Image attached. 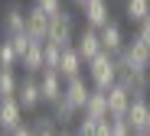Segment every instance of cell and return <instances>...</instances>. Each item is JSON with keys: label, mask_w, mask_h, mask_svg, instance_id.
Returning <instances> with one entry per match:
<instances>
[{"label": "cell", "mask_w": 150, "mask_h": 136, "mask_svg": "<svg viewBox=\"0 0 150 136\" xmlns=\"http://www.w3.org/2000/svg\"><path fill=\"white\" fill-rule=\"evenodd\" d=\"M82 65H85V59L79 55V49L75 45H69V49H62V62H59V75L69 81V78H79L82 75Z\"/></svg>", "instance_id": "obj_14"}, {"label": "cell", "mask_w": 150, "mask_h": 136, "mask_svg": "<svg viewBox=\"0 0 150 136\" xmlns=\"http://www.w3.org/2000/svg\"><path fill=\"white\" fill-rule=\"evenodd\" d=\"M131 91L127 88H121V84H114L111 91H108V110H111V117H127V107H131Z\"/></svg>", "instance_id": "obj_16"}, {"label": "cell", "mask_w": 150, "mask_h": 136, "mask_svg": "<svg viewBox=\"0 0 150 136\" xmlns=\"http://www.w3.org/2000/svg\"><path fill=\"white\" fill-rule=\"evenodd\" d=\"M121 59H124V62H131V65H137V68H147V65H150V45H147V42H140V39L134 36L127 45H124Z\"/></svg>", "instance_id": "obj_13"}, {"label": "cell", "mask_w": 150, "mask_h": 136, "mask_svg": "<svg viewBox=\"0 0 150 136\" xmlns=\"http://www.w3.org/2000/svg\"><path fill=\"white\" fill-rule=\"evenodd\" d=\"M39 91H42V104H49L52 107L62 94H65V78L56 71V68H46V71H39Z\"/></svg>", "instance_id": "obj_4"}, {"label": "cell", "mask_w": 150, "mask_h": 136, "mask_svg": "<svg viewBox=\"0 0 150 136\" xmlns=\"http://www.w3.org/2000/svg\"><path fill=\"white\" fill-rule=\"evenodd\" d=\"M137 39H140V42H147V45H150V16H147V20H144V23H140V26H137Z\"/></svg>", "instance_id": "obj_26"}, {"label": "cell", "mask_w": 150, "mask_h": 136, "mask_svg": "<svg viewBox=\"0 0 150 136\" xmlns=\"http://www.w3.org/2000/svg\"><path fill=\"white\" fill-rule=\"evenodd\" d=\"M36 7L46 10L49 16H59V13H62V0H36Z\"/></svg>", "instance_id": "obj_25"}, {"label": "cell", "mask_w": 150, "mask_h": 136, "mask_svg": "<svg viewBox=\"0 0 150 136\" xmlns=\"http://www.w3.org/2000/svg\"><path fill=\"white\" fill-rule=\"evenodd\" d=\"M85 71H88L91 88H98V91H111V88L117 84V55L101 52V55H95L91 62H85Z\"/></svg>", "instance_id": "obj_1"}, {"label": "cell", "mask_w": 150, "mask_h": 136, "mask_svg": "<svg viewBox=\"0 0 150 136\" xmlns=\"http://www.w3.org/2000/svg\"><path fill=\"white\" fill-rule=\"evenodd\" d=\"M147 114H150V100H147V97H134V100H131V107H127V123L134 126V133H137V130H144Z\"/></svg>", "instance_id": "obj_20"}, {"label": "cell", "mask_w": 150, "mask_h": 136, "mask_svg": "<svg viewBox=\"0 0 150 136\" xmlns=\"http://www.w3.org/2000/svg\"><path fill=\"white\" fill-rule=\"evenodd\" d=\"M49 23H52V16H49L46 10H39L36 3L26 10V33H30L33 39L46 42V36H49Z\"/></svg>", "instance_id": "obj_8"}, {"label": "cell", "mask_w": 150, "mask_h": 136, "mask_svg": "<svg viewBox=\"0 0 150 136\" xmlns=\"http://www.w3.org/2000/svg\"><path fill=\"white\" fill-rule=\"evenodd\" d=\"M117 84L127 88L131 97H147V91H150V75H147V68H137V65L124 62V59L117 55Z\"/></svg>", "instance_id": "obj_2"}, {"label": "cell", "mask_w": 150, "mask_h": 136, "mask_svg": "<svg viewBox=\"0 0 150 136\" xmlns=\"http://www.w3.org/2000/svg\"><path fill=\"white\" fill-rule=\"evenodd\" d=\"M91 91H95V88H91V81H85L82 75H79V78H69V81H65V97H69L75 107H79V110H85V104H88Z\"/></svg>", "instance_id": "obj_12"}, {"label": "cell", "mask_w": 150, "mask_h": 136, "mask_svg": "<svg viewBox=\"0 0 150 136\" xmlns=\"http://www.w3.org/2000/svg\"><path fill=\"white\" fill-rule=\"evenodd\" d=\"M33 133L36 136H62V126L52 117V110L49 114H33Z\"/></svg>", "instance_id": "obj_19"}, {"label": "cell", "mask_w": 150, "mask_h": 136, "mask_svg": "<svg viewBox=\"0 0 150 136\" xmlns=\"http://www.w3.org/2000/svg\"><path fill=\"white\" fill-rule=\"evenodd\" d=\"M144 133L150 136V114H147V123H144Z\"/></svg>", "instance_id": "obj_28"}, {"label": "cell", "mask_w": 150, "mask_h": 136, "mask_svg": "<svg viewBox=\"0 0 150 136\" xmlns=\"http://www.w3.org/2000/svg\"><path fill=\"white\" fill-rule=\"evenodd\" d=\"M4 136H7V133H4Z\"/></svg>", "instance_id": "obj_33"}, {"label": "cell", "mask_w": 150, "mask_h": 136, "mask_svg": "<svg viewBox=\"0 0 150 136\" xmlns=\"http://www.w3.org/2000/svg\"><path fill=\"white\" fill-rule=\"evenodd\" d=\"M101 45H105V52H111V55H121L124 52V45H127V39H124V29H121V23H105L101 29Z\"/></svg>", "instance_id": "obj_10"}, {"label": "cell", "mask_w": 150, "mask_h": 136, "mask_svg": "<svg viewBox=\"0 0 150 136\" xmlns=\"http://www.w3.org/2000/svg\"><path fill=\"white\" fill-rule=\"evenodd\" d=\"M62 136H75V130H62Z\"/></svg>", "instance_id": "obj_30"}, {"label": "cell", "mask_w": 150, "mask_h": 136, "mask_svg": "<svg viewBox=\"0 0 150 136\" xmlns=\"http://www.w3.org/2000/svg\"><path fill=\"white\" fill-rule=\"evenodd\" d=\"M16 100L26 114H36V107L42 104V91H39V81L33 78H23L20 81V91H16Z\"/></svg>", "instance_id": "obj_7"}, {"label": "cell", "mask_w": 150, "mask_h": 136, "mask_svg": "<svg viewBox=\"0 0 150 136\" xmlns=\"http://www.w3.org/2000/svg\"><path fill=\"white\" fill-rule=\"evenodd\" d=\"M0 65L4 68H20V52L13 49L10 39H4V45H0Z\"/></svg>", "instance_id": "obj_23"}, {"label": "cell", "mask_w": 150, "mask_h": 136, "mask_svg": "<svg viewBox=\"0 0 150 136\" xmlns=\"http://www.w3.org/2000/svg\"><path fill=\"white\" fill-rule=\"evenodd\" d=\"M20 68H26L30 75L46 71V42H33V49L20 59Z\"/></svg>", "instance_id": "obj_18"}, {"label": "cell", "mask_w": 150, "mask_h": 136, "mask_svg": "<svg viewBox=\"0 0 150 136\" xmlns=\"http://www.w3.org/2000/svg\"><path fill=\"white\" fill-rule=\"evenodd\" d=\"M134 136H147V133H144V130H137V133H134Z\"/></svg>", "instance_id": "obj_31"}, {"label": "cell", "mask_w": 150, "mask_h": 136, "mask_svg": "<svg viewBox=\"0 0 150 136\" xmlns=\"http://www.w3.org/2000/svg\"><path fill=\"white\" fill-rule=\"evenodd\" d=\"M75 49H79V55H82L85 62H91L95 55H101V52H105V45H101V33L91 29V26H85V29L79 33V39H75Z\"/></svg>", "instance_id": "obj_5"}, {"label": "cell", "mask_w": 150, "mask_h": 136, "mask_svg": "<svg viewBox=\"0 0 150 136\" xmlns=\"http://www.w3.org/2000/svg\"><path fill=\"white\" fill-rule=\"evenodd\" d=\"M79 114H82V110H79V107H75L65 94L52 104V117L59 120V126H62V130H65V126H72V123H79Z\"/></svg>", "instance_id": "obj_17"}, {"label": "cell", "mask_w": 150, "mask_h": 136, "mask_svg": "<svg viewBox=\"0 0 150 136\" xmlns=\"http://www.w3.org/2000/svg\"><path fill=\"white\" fill-rule=\"evenodd\" d=\"M7 136H36V133H33V123H23V126H16L13 133H7Z\"/></svg>", "instance_id": "obj_27"}, {"label": "cell", "mask_w": 150, "mask_h": 136, "mask_svg": "<svg viewBox=\"0 0 150 136\" xmlns=\"http://www.w3.org/2000/svg\"><path fill=\"white\" fill-rule=\"evenodd\" d=\"M75 39H79V33H75V16H72L69 10H62L59 16H52L46 42H56V45L69 49V45H75Z\"/></svg>", "instance_id": "obj_3"}, {"label": "cell", "mask_w": 150, "mask_h": 136, "mask_svg": "<svg viewBox=\"0 0 150 136\" xmlns=\"http://www.w3.org/2000/svg\"><path fill=\"white\" fill-rule=\"evenodd\" d=\"M59 62H62V45L46 42V68H56L59 71Z\"/></svg>", "instance_id": "obj_24"}, {"label": "cell", "mask_w": 150, "mask_h": 136, "mask_svg": "<svg viewBox=\"0 0 150 136\" xmlns=\"http://www.w3.org/2000/svg\"><path fill=\"white\" fill-rule=\"evenodd\" d=\"M82 114L91 117V120H108V117H111V110H108V91H98V88H95Z\"/></svg>", "instance_id": "obj_15"}, {"label": "cell", "mask_w": 150, "mask_h": 136, "mask_svg": "<svg viewBox=\"0 0 150 136\" xmlns=\"http://www.w3.org/2000/svg\"><path fill=\"white\" fill-rule=\"evenodd\" d=\"M20 33H26V10H23L20 3H10L4 10V39L20 36Z\"/></svg>", "instance_id": "obj_11"}, {"label": "cell", "mask_w": 150, "mask_h": 136, "mask_svg": "<svg viewBox=\"0 0 150 136\" xmlns=\"http://www.w3.org/2000/svg\"><path fill=\"white\" fill-rule=\"evenodd\" d=\"M16 91H20L16 68H0V97H16Z\"/></svg>", "instance_id": "obj_22"}, {"label": "cell", "mask_w": 150, "mask_h": 136, "mask_svg": "<svg viewBox=\"0 0 150 136\" xmlns=\"http://www.w3.org/2000/svg\"><path fill=\"white\" fill-rule=\"evenodd\" d=\"M82 16H85V26L101 29L105 23H111V7H108V0H88L82 7Z\"/></svg>", "instance_id": "obj_9"}, {"label": "cell", "mask_w": 150, "mask_h": 136, "mask_svg": "<svg viewBox=\"0 0 150 136\" xmlns=\"http://www.w3.org/2000/svg\"><path fill=\"white\" fill-rule=\"evenodd\" d=\"M23 107L16 97H0V126H4V133H13L16 126H23Z\"/></svg>", "instance_id": "obj_6"}, {"label": "cell", "mask_w": 150, "mask_h": 136, "mask_svg": "<svg viewBox=\"0 0 150 136\" xmlns=\"http://www.w3.org/2000/svg\"><path fill=\"white\" fill-rule=\"evenodd\" d=\"M72 3H75V7H85V3H88V0H72Z\"/></svg>", "instance_id": "obj_29"}, {"label": "cell", "mask_w": 150, "mask_h": 136, "mask_svg": "<svg viewBox=\"0 0 150 136\" xmlns=\"http://www.w3.org/2000/svg\"><path fill=\"white\" fill-rule=\"evenodd\" d=\"M147 75H150V65H147Z\"/></svg>", "instance_id": "obj_32"}, {"label": "cell", "mask_w": 150, "mask_h": 136, "mask_svg": "<svg viewBox=\"0 0 150 136\" xmlns=\"http://www.w3.org/2000/svg\"><path fill=\"white\" fill-rule=\"evenodd\" d=\"M124 16L140 26V23L150 16V0H124Z\"/></svg>", "instance_id": "obj_21"}]
</instances>
